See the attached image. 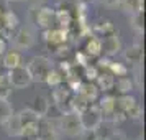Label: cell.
<instances>
[{
  "label": "cell",
  "mask_w": 146,
  "mask_h": 140,
  "mask_svg": "<svg viewBox=\"0 0 146 140\" xmlns=\"http://www.w3.org/2000/svg\"><path fill=\"white\" fill-rule=\"evenodd\" d=\"M2 66H5L10 71V69H15L18 66H23V58L18 51H8V53L3 54V60H2Z\"/></svg>",
  "instance_id": "d6986e66"
},
{
  "label": "cell",
  "mask_w": 146,
  "mask_h": 140,
  "mask_svg": "<svg viewBox=\"0 0 146 140\" xmlns=\"http://www.w3.org/2000/svg\"><path fill=\"white\" fill-rule=\"evenodd\" d=\"M113 87H117L118 94L123 96V94H130L136 86H135V82H133V78H130V76H121L118 79H115V86Z\"/></svg>",
  "instance_id": "44dd1931"
},
{
  "label": "cell",
  "mask_w": 146,
  "mask_h": 140,
  "mask_svg": "<svg viewBox=\"0 0 146 140\" xmlns=\"http://www.w3.org/2000/svg\"><path fill=\"white\" fill-rule=\"evenodd\" d=\"M5 53H7V40L0 38V56L5 54Z\"/></svg>",
  "instance_id": "d590c367"
},
{
  "label": "cell",
  "mask_w": 146,
  "mask_h": 140,
  "mask_svg": "<svg viewBox=\"0 0 146 140\" xmlns=\"http://www.w3.org/2000/svg\"><path fill=\"white\" fill-rule=\"evenodd\" d=\"M108 64H110V60H108V58H100L99 60V64H95V66L99 68H107V69H108Z\"/></svg>",
  "instance_id": "e575fe53"
},
{
  "label": "cell",
  "mask_w": 146,
  "mask_h": 140,
  "mask_svg": "<svg viewBox=\"0 0 146 140\" xmlns=\"http://www.w3.org/2000/svg\"><path fill=\"white\" fill-rule=\"evenodd\" d=\"M28 7H30V10H38V8L43 7V3H44V0H27Z\"/></svg>",
  "instance_id": "836d02e7"
},
{
  "label": "cell",
  "mask_w": 146,
  "mask_h": 140,
  "mask_svg": "<svg viewBox=\"0 0 146 140\" xmlns=\"http://www.w3.org/2000/svg\"><path fill=\"white\" fill-rule=\"evenodd\" d=\"M79 119L84 130H97L104 124V117H102V112L97 107V104H90L84 112L79 114Z\"/></svg>",
  "instance_id": "277c9868"
},
{
  "label": "cell",
  "mask_w": 146,
  "mask_h": 140,
  "mask_svg": "<svg viewBox=\"0 0 146 140\" xmlns=\"http://www.w3.org/2000/svg\"><path fill=\"white\" fill-rule=\"evenodd\" d=\"M12 91H13V87L10 86L7 74H0V99H8Z\"/></svg>",
  "instance_id": "f546056e"
},
{
  "label": "cell",
  "mask_w": 146,
  "mask_h": 140,
  "mask_svg": "<svg viewBox=\"0 0 146 140\" xmlns=\"http://www.w3.org/2000/svg\"><path fill=\"white\" fill-rule=\"evenodd\" d=\"M100 69L95 64H87L86 68H84V76H86L87 82H92V81L97 79V76H99Z\"/></svg>",
  "instance_id": "4dcf8cb0"
},
{
  "label": "cell",
  "mask_w": 146,
  "mask_h": 140,
  "mask_svg": "<svg viewBox=\"0 0 146 140\" xmlns=\"http://www.w3.org/2000/svg\"><path fill=\"white\" fill-rule=\"evenodd\" d=\"M100 41H102V53L105 54V58L118 54L120 50H121V41H120L118 31H115V33L108 35L105 38H102Z\"/></svg>",
  "instance_id": "30bf717a"
},
{
  "label": "cell",
  "mask_w": 146,
  "mask_h": 140,
  "mask_svg": "<svg viewBox=\"0 0 146 140\" xmlns=\"http://www.w3.org/2000/svg\"><path fill=\"white\" fill-rule=\"evenodd\" d=\"M36 25L43 30H49L51 25H53V20H54V8L51 7H43L36 10Z\"/></svg>",
  "instance_id": "7c38bea8"
},
{
  "label": "cell",
  "mask_w": 146,
  "mask_h": 140,
  "mask_svg": "<svg viewBox=\"0 0 146 140\" xmlns=\"http://www.w3.org/2000/svg\"><path fill=\"white\" fill-rule=\"evenodd\" d=\"M117 111L130 119H139L143 115V109L131 94H123L117 97Z\"/></svg>",
  "instance_id": "7a4b0ae2"
},
{
  "label": "cell",
  "mask_w": 146,
  "mask_h": 140,
  "mask_svg": "<svg viewBox=\"0 0 146 140\" xmlns=\"http://www.w3.org/2000/svg\"><path fill=\"white\" fill-rule=\"evenodd\" d=\"M108 73L112 74L113 78L115 76H128V68L123 64V63H117V61H110V64H108Z\"/></svg>",
  "instance_id": "f1b7e54d"
},
{
  "label": "cell",
  "mask_w": 146,
  "mask_h": 140,
  "mask_svg": "<svg viewBox=\"0 0 146 140\" xmlns=\"http://www.w3.org/2000/svg\"><path fill=\"white\" fill-rule=\"evenodd\" d=\"M95 86L99 91H104V92H108V91H112L113 86H115V78H113L110 73H99L97 76V79H95Z\"/></svg>",
  "instance_id": "ffe728a7"
},
{
  "label": "cell",
  "mask_w": 146,
  "mask_h": 140,
  "mask_svg": "<svg viewBox=\"0 0 146 140\" xmlns=\"http://www.w3.org/2000/svg\"><path fill=\"white\" fill-rule=\"evenodd\" d=\"M25 68L31 78V82H44L46 76L54 68V63L46 56H33Z\"/></svg>",
  "instance_id": "6da1fadb"
},
{
  "label": "cell",
  "mask_w": 146,
  "mask_h": 140,
  "mask_svg": "<svg viewBox=\"0 0 146 140\" xmlns=\"http://www.w3.org/2000/svg\"><path fill=\"white\" fill-rule=\"evenodd\" d=\"M7 79L13 89H25V87L31 84V78H30L25 66H18L15 69H10L7 73Z\"/></svg>",
  "instance_id": "8992f818"
},
{
  "label": "cell",
  "mask_w": 146,
  "mask_h": 140,
  "mask_svg": "<svg viewBox=\"0 0 146 140\" xmlns=\"http://www.w3.org/2000/svg\"><path fill=\"white\" fill-rule=\"evenodd\" d=\"M35 140H59V132L54 129V125L48 120H40V127H38V133Z\"/></svg>",
  "instance_id": "8fae6325"
},
{
  "label": "cell",
  "mask_w": 146,
  "mask_h": 140,
  "mask_svg": "<svg viewBox=\"0 0 146 140\" xmlns=\"http://www.w3.org/2000/svg\"><path fill=\"white\" fill-rule=\"evenodd\" d=\"M76 64L86 68L87 64H89V56H87L84 51H77V53H76ZM76 64H74V66H76Z\"/></svg>",
  "instance_id": "1f68e13d"
},
{
  "label": "cell",
  "mask_w": 146,
  "mask_h": 140,
  "mask_svg": "<svg viewBox=\"0 0 146 140\" xmlns=\"http://www.w3.org/2000/svg\"><path fill=\"white\" fill-rule=\"evenodd\" d=\"M72 96H74V94L71 92L67 87H64V86L54 87V91H53V102H54V106L61 111V114L71 112V100H72Z\"/></svg>",
  "instance_id": "52a82bcc"
},
{
  "label": "cell",
  "mask_w": 146,
  "mask_h": 140,
  "mask_svg": "<svg viewBox=\"0 0 146 140\" xmlns=\"http://www.w3.org/2000/svg\"><path fill=\"white\" fill-rule=\"evenodd\" d=\"M8 2H21V0H8Z\"/></svg>",
  "instance_id": "8d00e7d4"
},
{
  "label": "cell",
  "mask_w": 146,
  "mask_h": 140,
  "mask_svg": "<svg viewBox=\"0 0 146 140\" xmlns=\"http://www.w3.org/2000/svg\"><path fill=\"white\" fill-rule=\"evenodd\" d=\"M138 140H141V139H138Z\"/></svg>",
  "instance_id": "ab89813d"
},
{
  "label": "cell",
  "mask_w": 146,
  "mask_h": 140,
  "mask_svg": "<svg viewBox=\"0 0 146 140\" xmlns=\"http://www.w3.org/2000/svg\"><path fill=\"white\" fill-rule=\"evenodd\" d=\"M0 66H2V60H0Z\"/></svg>",
  "instance_id": "74e56055"
},
{
  "label": "cell",
  "mask_w": 146,
  "mask_h": 140,
  "mask_svg": "<svg viewBox=\"0 0 146 140\" xmlns=\"http://www.w3.org/2000/svg\"><path fill=\"white\" fill-rule=\"evenodd\" d=\"M0 27L3 28L7 33H12L13 30H17V28L20 27V18L17 17V13L15 12H3L2 13V17H0Z\"/></svg>",
  "instance_id": "ac0fdd59"
},
{
  "label": "cell",
  "mask_w": 146,
  "mask_h": 140,
  "mask_svg": "<svg viewBox=\"0 0 146 140\" xmlns=\"http://www.w3.org/2000/svg\"><path fill=\"white\" fill-rule=\"evenodd\" d=\"M76 94H79L80 97H84L89 104H94L95 100L99 99V89H97V86L94 82H87V81L80 84L79 91Z\"/></svg>",
  "instance_id": "e0dca14e"
},
{
  "label": "cell",
  "mask_w": 146,
  "mask_h": 140,
  "mask_svg": "<svg viewBox=\"0 0 146 140\" xmlns=\"http://www.w3.org/2000/svg\"><path fill=\"white\" fill-rule=\"evenodd\" d=\"M38 127H40V120H35V122H30V124H27V125L21 129L20 137H23V139H31V140H35L36 133H38Z\"/></svg>",
  "instance_id": "83f0119b"
},
{
  "label": "cell",
  "mask_w": 146,
  "mask_h": 140,
  "mask_svg": "<svg viewBox=\"0 0 146 140\" xmlns=\"http://www.w3.org/2000/svg\"><path fill=\"white\" fill-rule=\"evenodd\" d=\"M123 58L126 63H131L135 66H139L141 61H143V46L139 43H135L131 46H128L123 51Z\"/></svg>",
  "instance_id": "5bb4252c"
},
{
  "label": "cell",
  "mask_w": 146,
  "mask_h": 140,
  "mask_svg": "<svg viewBox=\"0 0 146 140\" xmlns=\"http://www.w3.org/2000/svg\"><path fill=\"white\" fill-rule=\"evenodd\" d=\"M5 130H7V133L10 135V137H20L21 125H20V120H18V117H17V114H13L12 119L5 124Z\"/></svg>",
  "instance_id": "484cf974"
},
{
  "label": "cell",
  "mask_w": 146,
  "mask_h": 140,
  "mask_svg": "<svg viewBox=\"0 0 146 140\" xmlns=\"http://www.w3.org/2000/svg\"><path fill=\"white\" fill-rule=\"evenodd\" d=\"M54 20L59 25V28H64V30H69V31H71L74 17H72V12H71L69 8L62 7V8H59V10H54Z\"/></svg>",
  "instance_id": "2e32d148"
},
{
  "label": "cell",
  "mask_w": 146,
  "mask_h": 140,
  "mask_svg": "<svg viewBox=\"0 0 146 140\" xmlns=\"http://www.w3.org/2000/svg\"><path fill=\"white\" fill-rule=\"evenodd\" d=\"M49 107H51L49 99H48L46 96H43V94H38L33 100V106L30 107V109L38 115V119H44L48 115V112H49Z\"/></svg>",
  "instance_id": "4fadbf2b"
},
{
  "label": "cell",
  "mask_w": 146,
  "mask_h": 140,
  "mask_svg": "<svg viewBox=\"0 0 146 140\" xmlns=\"http://www.w3.org/2000/svg\"><path fill=\"white\" fill-rule=\"evenodd\" d=\"M35 41H36V31H35L33 27L25 25V27L17 28V31L13 35V46L15 48L27 51V50H30L35 45Z\"/></svg>",
  "instance_id": "5b68a950"
},
{
  "label": "cell",
  "mask_w": 146,
  "mask_h": 140,
  "mask_svg": "<svg viewBox=\"0 0 146 140\" xmlns=\"http://www.w3.org/2000/svg\"><path fill=\"white\" fill-rule=\"evenodd\" d=\"M89 31L92 33V36L102 40V38H105L108 35L115 33L117 30H115V25L112 23V20H108V18H97L94 23H90Z\"/></svg>",
  "instance_id": "9c48e42d"
},
{
  "label": "cell",
  "mask_w": 146,
  "mask_h": 140,
  "mask_svg": "<svg viewBox=\"0 0 146 140\" xmlns=\"http://www.w3.org/2000/svg\"><path fill=\"white\" fill-rule=\"evenodd\" d=\"M13 114V107L8 102V99H0V125H5Z\"/></svg>",
  "instance_id": "7402d4cb"
},
{
  "label": "cell",
  "mask_w": 146,
  "mask_h": 140,
  "mask_svg": "<svg viewBox=\"0 0 146 140\" xmlns=\"http://www.w3.org/2000/svg\"><path fill=\"white\" fill-rule=\"evenodd\" d=\"M105 140H128V137L123 132H112L105 137Z\"/></svg>",
  "instance_id": "d6a6232c"
},
{
  "label": "cell",
  "mask_w": 146,
  "mask_h": 140,
  "mask_svg": "<svg viewBox=\"0 0 146 140\" xmlns=\"http://www.w3.org/2000/svg\"><path fill=\"white\" fill-rule=\"evenodd\" d=\"M0 17H2V10H0Z\"/></svg>",
  "instance_id": "f35d334b"
},
{
  "label": "cell",
  "mask_w": 146,
  "mask_h": 140,
  "mask_svg": "<svg viewBox=\"0 0 146 140\" xmlns=\"http://www.w3.org/2000/svg\"><path fill=\"white\" fill-rule=\"evenodd\" d=\"M89 106H90V104H89V102H87L84 97H80L79 94H74V96H72V100H71V112L82 114Z\"/></svg>",
  "instance_id": "4316f807"
},
{
  "label": "cell",
  "mask_w": 146,
  "mask_h": 140,
  "mask_svg": "<svg viewBox=\"0 0 146 140\" xmlns=\"http://www.w3.org/2000/svg\"><path fill=\"white\" fill-rule=\"evenodd\" d=\"M84 53L90 58V56H100L102 54V41L100 38H95V36H90L89 41L86 45V51Z\"/></svg>",
  "instance_id": "603a6c76"
},
{
  "label": "cell",
  "mask_w": 146,
  "mask_h": 140,
  "mask_svg": "<svg viewBox=\"0 0 146 140\" xmlns=\"http://www.w3.org/2000/svg\"><path fill=\"white\" fill-rule=\"evenodd\" d=\"M130 27L138 35H143V31H145V12L130 15Z\"/></svg>",
  "instance_id": "cb8c5ba5"
},
{
  "label": "cell",
  "mask_w": 146,
  "mask_h": 140,
  "mask_svg": "<svg viewBox=\"0 0 146 140\" xmlns=\"http://www.w3.org/2000/svg\"><path fill=\"white\" fill-rule=\"evenodd\" d=\"M117 7L125 13H138L145 12V0H117Z\"/></svg>",
  "instance_id": "9a60e30c"
},
{
  "label": "cell",
  "mask_w": 146,
  "mask_h": 140,
  "mask_svg": "<svg viewBox=\"0 0 146 140\" xmlns=\"http://www.w3.org/2000/svg\"><path fill=\"white\" fill-rule=\"evenodd\" d=\"M62 81H64V74L54 66L53 69H51V73L46 76L44 82H46L48 86H51V87H59L61 84H62Z\"/></svg>",
  "instance_id": "d4e9b609"
},
{
  "label": "cell",
  "mask_w": 146,
  "mask_h": 140,
  "mask_svg": "<svg viewBox=\"0 0 146 140\" xmlns=\"http://www.w3.org/2000/svg\"><path fill=\"white\" fill-rule=\"evenodd\" d=\"M59 129H61V132L64 135H67V137H80V133L84 132L80 119H79V114H76V112L61 114Z\"/></svg>",
  "instance_id": "3957f363"
},
{
  "label": "cell",
  "mask_w": 146,
  "mask_h": 140,
  "mask_svg": "<svg viewBox=\"0 0 146 140\" xmlns=\"http://www.w3.org/2000/svg\"><path fill=\"white\" fill-rule=\"evenodd\" d=\"M69 35L71 31L69 30H64V28H49V30H44L43 31V40L46 41L49 46H62L66 45L67 40H69Z\"/></svg>",
  "instance_id": "ba28073f"
}]
</instances>
